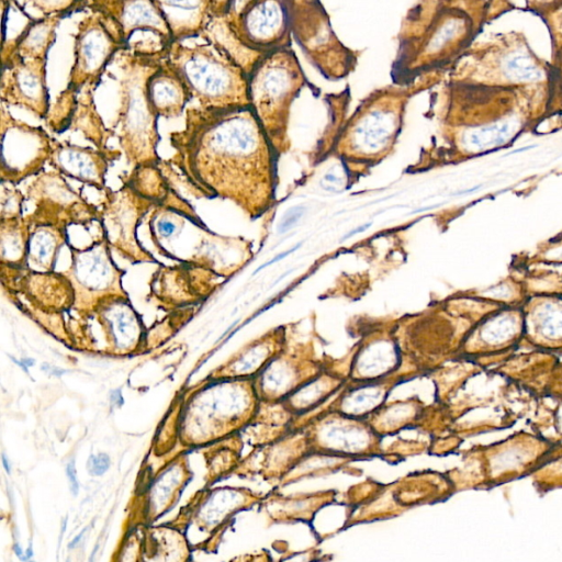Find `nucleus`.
Returning a JSON list of instances; mask_svg holds the SVG:
<instances>
[{"label":"nucleus","mask_w":562,"mask_h":562,"mask_svg":"<svg viewBox=\"0 0 562 562\" xmlns=\"http://www.w3.org/2000/svg\"><path fill=\"white\" fill-rule=\"evenodd\" d=\"M169 140V162L195 196L229 200L250 218L274 204L278 154L250 105L188 108Z\"/></svg>","instance_id":"1"},{"label":"nucleus","mask_w":562,"mask_h":562,"mask_svg":"<svg viewBox=\"0 0 562 562\" xmlns=\"http://www.w3.org/2000/svg\"><path fill=\"white\" fill-rule=\"evenodd\" d=\"M487 13L486 0H417L400 24L391 82L409 86L448 75L473 46Z\"/></svg>","instance_id":"2"},{"label":"nucleus","mask_w":562,"mask_h":562,"mask_svg":"<svg viewBox=\"0 0 562 562\" xmlns=\"http://www.w3.org/2000/svg\"><path fill=\"white\" fill-rule=\"evenodd\" d=\"M149 215L150 240L167 259L202 266L228 279L252 256L249 240L211 231L172 186L167 200Z\"/></svg>","instance_id":"3"},{"label":"nucleus","mask_w":562,"mask_h":562,"mask_svg":"<svg viewBox=\"0 0 562 562\" xmlns=\"http://www.w3.org/2000/svg\"><path fill=\"white\" fill-rule=\"evenodd\" d=\"M446 75L426 76L413 85H389L371 91L345 121L336 153L346 171L363 175L389 156L400 136L409 100L437 85Z\"/></svg>","instance_id":"4"},{"label":"nucleus","mask_w":562,"mask_h":562,"mask_svg":"<svg viewBox=\"0 0 562 562\" xmlns=\"http://www.w3.org/2000/svg\"><path fill=\"white\" fill-rule=\"evenodd\" d=\"M167 54V47L131 45L117 56L120 109L113 130L122 153L134 166L159 164L158 116L150 109L146 82Z\"/></svg>","instance_id":"5"},{"label":"nucleus","mask_w":562,"mask_h":562,"mask_svg":"<svg viewBox=\"0 0 562 562\" xmlns=\"http://www.w3.org/2000/svg\"><path fill=\"white\" fill-rule=\"evenodd\" d=\"M464 81L557 94L551 63L539 58L525 35L517 32L497 34L493 40L472 46L448 72Z\"/></svg>","instance_id":"6"},{"label":"nucleus","mask_w":562,"mask_h":562,"mask_svg":"<svg viewBox=\"0 0 562 562\" xmlns=\"http://www.w3.org/2000/svg\"><path fill=\"white\" fill-rule=\"evenodd\" d=\"M250 106L278 155L288 150L291 109L301 91L311 83L293 46L258 55L248 69Z\"/></svg>","instance_id":"7"},{"label":"nucleus","mask_w":562,"mask_h":562,"mask_svg":"<svg viewBox=\"0 0 562 562\" xmlns=\"http://www.w3.org/2000/svg\"><path fill=\"white\" fill-rule=\"evenodd\" d=\"M204 44L175 42L167 60L202 108L250 105L246 66L221 42L207 35Z\"/></svg>","instance_id":"8"},{"label":"nucleus","mask_w":562,"mask_h":562,"mask_svg":"<svg viewBox=\"0 0 562 562\" xmlns=\"http://www.w3.org/2000/svg\"><path fill=\"white\" fill-rule=\"evenodd\" d=\"M293 42L326 80L339 81L357 68L361 53L335 33L321 0H288Z\"/></svg>","instance_id":"9"},{"label":"nucleus","mask_w":562,"mask_h":562,"mask_svg":"<svg viewBox=\"0 0 562 562\" xmlns=\"http://www.w3.org/2000/svg\"><path fill=\"white\" fill-rule=\"evenodd\" d=\"M70 265L63 272L75 291L74 308L85 313L100 300L111 295H127L123 288L125 270L112 257V248L101 234L83 248L67 244Z\"/></svg>","instance_id":"10"},{"label":"nucleus","mask_w":562,"mask_h":562,"mask_svg":"<svg viewBox=\"0 0 562 562\" xmlns=\"http://www.w3.org/2000/svg\"><path fill=\"white\" fill-rule=\"evenodd\" d=\"M103 193L99 227L111 248L131 263L160 265L137 235L144 217L158 205L123 183L117 190L106 188Z\"/></svg>","instance_id":"11"},{"label":"nucleus","mask_w":562,"mask_h":562,"mask_svg":"<svg viewBox=\"0 0 562 562\" xmlns=\"http://www.w3.org/2000/svg\"><path fill=\"white\" fill-rule=\"evenodd\" d=\"M26 201L34 210L24 215L30 225L53 224L89 227L100 221V207L91 204L56 170L43 171L26 187Z\"/></svg>","instance_id":"12"},{"label":"nucleus","mask_w":562,"mask_h":562,"mask_svg":"<svg viewBox=\"0 0 562 562\" xmlns=\"http://www.w3.org/2000/svg\"><path fill=\"white\" fill-rule=\"evenodd\" d=\"M130 46L104 15L90 11L77 26L67 87L77 93L87 88L94 91L108 66Z\"/></svg>","instance_id":"13"},{"label":"nucleus","mask_w":562,"mask_h":562,"mask_svg":"<svg viewBox=\"0 0 562 562\" xmlns=\"http://www.w3.org/2000/svg\"><path fill=\"white\" fill-rule=\"evenodd\" d=\"M233 41L256 57L293 46L288 0H250L231 19H222Z\"/></svg>","instance_id":"14"},{"label":"nucleus","mask_w":562,"mask_h":562,"mask_svg":"<svg viewBox=\"0 0 562 562\" xmlns=\"http://www.w3.org/2000/svg\"><path fill=\"white\" fill-rule=\"evenodd\" d=\"M0 181L19 184L43 172L49 161L54 138L42 126H33L12 116L1 104Z\"/></svg>","instance_id":"15"},{"label":"nucleus","mask_w":562,"mask_h":562,"mask_svg":"<svg viewBox=\"0 0 562 562\" xmlns=\"http://www.w3.org/2000/svg\"><path fill=\"white\" fill-rule=\"evenodd\" d=\"M225 280L223 276L202 266L160 263L149 281L148 297L159 306L182 307L203 302Z\"/></svg>","instance_id":"16"},{"label":"nucleus","mask_w":562,"mask_h":562,"mask_svg":"<svg viewBox=\"0 0 562 562\" xmlns=\"http://www.w3.org/2000/svg\"><path fill=\"white\" fill-rule=\"evenodd\" d=\"M46 65L47 59L24 58L18 54L2 60L1 102L23 108L45 120L50 109Z\"/></svg>","instance_id":"17"},{"label":"nucleus","mask_w":562,"mask_h":562,"mask_svg":"<svg viewBox=\"0 0 562 562\" xmlns=\"http://www.w3.org/2000/svg\"><path fill=\"white\" fill-rule=\"evenodd\" d=\"M2 290L45 312H63L75 303L70 280L61 271L40 272L1 267Z\"/></svg>","instance_id":"18"},{"label":"nucleus","mask_w":562,"mask_h":562,"mask_svg":"<svg viewBox=\"0 0 562 562\" xmlns=\"http://www.w3.org/2000/svg\"><path fill=\"white\" fill-rule=\"evenodd\" d=\"M88 9L104 15L125 43L131 44V37L138 31L153 33L161 47L173 43L168 23L154 0H90Z\"/></svg>","instance_id":"19"},{"label":"nucleus","mask_w":562,"mask_h":562,"mask_svg":"<svg viewBox=\"0 0 562 562\" xmlns=\"http://www.w3.org/2000/svg\"><path fill=\"white\" fill-rule=\"evenodd\" d=\"M122 150H106L81 146L70 142L54 138L53 151L49 158L50 167L64 177L104 191L106 172L111 162L120 159Z\"/></svg>","instance_id":"20"},{"label":"nucleus","mask_w":562,"mask_h":562,"mask_svg":"<svg viewBox=\"0 0 562 562\" xmlns=\"http://www.w3.org/2000/svg\"><path fill=\"white\" fill-rule=\"evenodd\" d=\"M166 56L149 75L146 92L150 109L156 116L173 119L184 112L192 95L184 80Z\"/></svg>","instance_id":"21"},{"label":"nucleus","mask_w":562,"mask_h":562,"mask_svg":"<svg viewBox=\"0 0 562 562\" xmlns=\"http://www.w3.org/2000/svg\"><path fill=\"white\" fill-rule=\"evenodd\" d=\"M164 14L172 42L202 36L213 20L210 0H154Z\"/></svg>","instance_id":"22"},{"label":"nucleus","mask_w":562,"mask_h":562,"mask_svg":"<svg viewBox=\"0 0 562 562\" xmlns=\"http://www.w3.org/2000/svg\"><path fill=\"white\" fill-rule=\"evenodd\" d=\"M63 19L65 16L61 14L33 18L19 36L9 44L2 45L1 60L9 58L12 54L24 58L47 59L56 41V30Z\"/></svg>","instance_id":"23"},{"label":"nucleus","mask_w":562,"mask_h":562,"mask_svg":"<svg viewBox=\"0 0 562 562\" xmlns=\"http://www.w3.org/2000/svg\"><path fill=\"white\" fill-rule=\"evenodd\" d=\"M26 269L54 271L61 248L70 240L68 228L53 224L30 225Z\"/></svg>","instance_id":"24"},{"label":"nucleus","mask_w":562,"mask_h":562,"mask_svg":"<svg viewBox=\"0 0 562 562\" xmlns=\"http://www.w3.org/2000/svg\"><path fill=\"white\" fill-rule=\"evenodd\" d=\"M31 226L24 215L0 220L1 267L26 269V255Z\"/></svg>","instance_id":"25"},{"label":"nucleus","mask_w":562,"mask_h":562,"mask_svg":"<svg viewBox=\"0 0 562 562\" xmlns=\"http://www.w3.org/2000/svg\"><path fill=\"white\" fill-rule=\"evenodd\" d=\"M122 183L157 205L167 200L171 189L170 180L162 171L160 162L134 166L132 171L122 178Z\"/></svg>","instance_id":"26"},{"label":"nucleus","mask_w":562,"mask_h":562,"mask_svg":"<svg viewBox=\"0 0 562 562\" xmlns=\"http://www.w3.org/2000/svg\"><path fill=\"white\" fill-rule=\"evenodd\" d=\"M83 95L79 98L78 108L70 128L81 132L86 139L95 148L106 150L111 137L115 136L113 128H106L99 115L94 101L93 90L83 89Z\"/></svg>","instance_id":"27"},{"label":"nucleus","mask_w":562,"mask_h":562,"mask_svg":"<svg viewBox=\"0 0 562 562\" xmlns=\"http://www.w3.org/2000/svg\"><path fill=\"white\" fill-rule=\"evenodd\" d=\"M397 361L398 355L391 341H374L359 353L357 371L364 380H376L390 372Z\"/></svg>","instance_id":"28"},{"label":"nucleus","mask_w":562,"mask_h":562,"mask_svg":"<svg viewBox=\"0 0 562 562\" xmlns=\"http://www.w3.org/2000/svg\"><path fill=\"white\" fill-rule=\"evenodd\" d=\"M515 125L505 121L490 126L465 130L461 137V144L469 150H482L503 144L513 134Z\"/></svg>","instance_id":"29"},{"label":"nucleus","mask_w":562,"mask_h":562,"mask_svg":"<svg viewBox=\"0 0 562 562\" xmlns=\"http://www.w3.org/2000/svg\"><path fill=\"white\" fill-rule=\"evenodd\" d=\"M518 329V323L513 316L497 315L483 324L479 339L485 349H497L513 341Z\"/></svg>","instance_id":"30"},{"label":"nucleus","mask_w":562,"mask_h":562,"mask_svg":"<svg viewBox=\"0 0 562 562\" xmlns=\"http://www.w3.org/2000/svg\"><path fill=\"white\" fill-rule=\"evenodd\" d=\"M531 334L543 346L562 345V307L547 305L540 310L535 317Z\"/></svg>","instance_id":"31"},{"label":"nucleus","mask_w":562,"mask_h":562,"mask_svg":"<svg viewBox=\"0 0 562 562\" xmlns=\"http://www.w3.org/2000/svg\"><path fill=\"white\" fill-rule=\"evenodd\" d=\"M384 394V389L378 384L358 386L344 397L342 412L355 417L367 415L382 403Z\"/></svg>","instance_id":"32"},{"label":"nucleus","mask_w":562,"mask_h":562,"mask_svg":"<svg viewBox=\"0 0 562 562\" xmlns=\"http://www.w3.org/2000/svg\"><path fill=\"white\" fill-rule=\"evenodd\" d=\"M78 94L66 87L50 106L45 122L54 133L60 134L71 127L78 108Z\"/></svg>","instance_id":"33"},{"label":"nucleus","mask_w":562,"mask_h":562,"mask_svg":"<svg viewBox=\"0 0 562 562\" xmlns=\"http://www.w3.org/2000/svg\"><path fill=\"white\" fill-rule=\"evenodd\" d=\"M546 23L552 45V61L557 94H562V4L541 16Z\"/></svg>","instance_id":"34"},{"label":"nucleus","mask_w":562,"mask_h":562,"mask_svg":"<svg viewBox=\"0 0 562 562\" xmlns=\"http://www.w3.org/2000/svg\"><path fill=\"white\" fill-rule=\"evenodd\" d=\"M26 201L16 184L1 181L0 184V220L23 216V203Z\"/></svg>","instance_id":"35"},{"label":"nucleus","mask_w":562,"mask_h":562,"mask_svg":"<svg viewBox=\"0 0 562 562\" xmlns=\"http://www.w3.org/2000/svg\"><path fill=\"white\" fill-rule=\"evenodd\" d=\"M44 15L61 14L65 18L89 8L90 0H23Z\"/></svg>","instance_id":"36"},{"label":"nucleus","mask_w":562,"mask_h":562,"mask_svg":"<svg viewBox=\"0 0 562 562\" xmlns=\"http://www.w3.org/2000/svg\"><path fill=\"white\" fill-rule=\"evenodd\" d=\"M328 390L325 382L316 381L306 385L304 389L300 390L299 393L293 395L295 406L301 408L311 406L324 397L325 392ZM293 402V403H294Z\"/></svg>","instance_id":"37"},{"label":"nucleus","mask_w":562,"mask_h":562,"mask_svg":"<svg viewBox=\"0 0 562 562\" xmlns=\"http://www.w3.org/2000/svg\"><path fill=\"white\" fill-rule=\"evenodd\" d=\"M526 7L529 11L537 14L539 18L555 10L562 4V0H525Z\"/></svg>","instance_id":"38"},{"label":"nucleus","mask_w":562,"mask_h":562,"mask_svg":"<svg viewBox=\"0 0 562 562\" xmlns=\"http://www.w3.org/2000/svg\"><path fill=\"white\" fill-rule=\"evenodd\" d=\"M305 209L303 206H293L290 207L281 218L278 231L280 234L286 233L290 231L302 217Z\"/></svg>","instance_id":"39"},{"label":"nucleus","mask_w":562,"mask_h":562,"mask_svg":"<svg viewBox=\"0 0 562 562\" xmlns=\"http://www.w3.org/2000/svg\"><path fill=\"white\" fill-rule=\"evenodd\" d=\"M88 470L92 475H101L108 471L110 467V458L105 453L91 456L87 463Z\"/></svg>","instance_id":"40"},{"label":"nucleus","mask_w":562,"mask_h":562,"mask_svg":"<svg viewBox=\"0 0 562 562\" xmlns=\"http://www.w3.org/2000/svg\"><path fill=\"white\" fill-rule=\"evenodd\" d=\"M232 0H210L213 19H224L231 7Z\"/></svg>","instance_id":"41"},{"label":"nucleus","mask_w":562,"mask_h":562,"mask_svg":"<svg viewBox=\"0 0 562 562\" xmlns=\"http://www.w3.org/2000/svg\"><path fill=\"white\" fill-rule=\"evenodd\" d=\"M66 473H67V477H68L69 483H70V490H71L74 495H77L78 491H79V484H78V481H77V474H76L74 459L67 464Z\"/></svg>","instance_id":"42"},{"label":"nucleus","mask_w":562,"mask_h":562,"mask_svg":"<svg viewBox=\"0 0 562 562\" xmlns=\"http://www.w3.org/2000/svg\"><path fill=\"white\" fill-rule=\"evenodd\" d=\"M249 1L250 0H232L229 11L224 19H231L237 15Z\"/></svg>","instance_id":"43"},{"label":"nucleus","mask_w":562,"mask_h":562,"mask_svg":"<svg viewBox=\"0 0 562 562\" xmlns=\"http://www.w3.org/2000/svg\"><path fill=\"white\" fill-rule=\"evenodd\" d=\"M301 246V244H297L296 246H294L293 248L286 250V251H283L281 254H279L278 256L273 257L270 261H267L266 263H263L262 266H260L256 272H258L259 270L263 269L265 267L267 266H271L273 265L274 262L277 261H280L282 258H285L286 256H289L290 254H292L296 248H299Z\"/></svg>","instance_id":"44"},{"label":"nucleus","mask_w":562,"mask_h":562,"mask_svg":"<svg viewBox=\"0 0 562 562\" xmlns=\"http://www.w3.org/2000/svg\"><path fill=\"white\" fill-rule=\"evenodd\" d=\"M111 401L112 403L116 404V405H122L123 404V397L121 395V391L120 390H114L111 394Z\"/></svg>","instance_id":"45"},{"label":"nucleus","mask_w":562,"mask_h":562,"mask_svg":"<svg viewBox=\"0 0 562 562\" xmlns=\"http://www.w3.org/2000/svg\"><path fill=\"white\" fill-rule=\"evenodd\" d=\"M370 226V223H367V224H362L361 226L355 228L353 231H350L349 234H346V236L344 237V239L346 238H350L351 236L356 235V234H359L361 232H364L368 227Z\"/></svg>","instance_id":"46"},{"label":"nucleus","mask_w":562,"mask_h":562,"mask_svg":"<svg viewBox=\"0 0 562 562\" xmlns=\"http://www.w3.org/2000/svg\"><path fill=\"white\" fill-rule=\"evenodd\" d=\"M87 528H85L83 530H81V532L69 543V548H74L78 544V542L81 540L82 538V535L86 532Z\"/></svg>","instance_id":"47"},{"label":"nucleus","mask_w":562,"mask_h":562,"mask_svg":"<svg viewBox=\"0 0 562 562\" xmlns=\"http://www.w3.org/2000/svg\"><path fill=\"white\" fill-rule=\"evenodd\" d=\"M2 463H3V467H4L5 471L8 473H10L11 472L10 464H9V462H8V460H7L4 454L2 456Z\"/></svg>","instance_id":"48"},{"label":"nucleus","mask_w":562,"mask_h":562,"mask_svg":"<svg viewBox=\"0 0 562 562\" xmlns=\"http://www.w3.org/2000/svg\"><path fill=\"white\" fill-rule=\"evenodd\" d=\"M14 551H15L16 555H19V557L22 559V550H21V548L19 547V544H15V546H14Z\"/></svg>","instance_id":"49"}]
</instances>
